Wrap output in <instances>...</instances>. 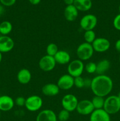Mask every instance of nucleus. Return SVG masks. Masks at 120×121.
Masks as SVG:
<instances>
[{"label": "nucleus", "instance_id": "6", "mask_svg": "<svg viewBox=\"0 0 120 121\" xmlns=\"http://www.w3.org/2000/svg\"><path fill=\"white\" fill-rule=\"evenodd\" d=\"M43 100L42 98L38 95H32L26 99V109L30 112H36L42 108Z\"/></svg>", "mask_w": 120, "mask_h": 121}, {"label": "nucleus", "instance_id": "29", "mask_svg": "<svg viewBox=\"0 0 120 121\" xmlns=\"http://www.w3.org/2000/svg\"><path fill=\"white\" fill-rule=\"evenodd\" d=\"M113 26H114V27L115 29L120 31V14L116 15L114 18Z\"/></svg>", "mask_w": 120, "mask_h": 121}, {"label": "nucleus", "instance_id": "22", "mask_svg": "<svg viewBox=\"0 0 120 121\" xmlns=\"http://www.w3.org/2000/svg\"><path fill=\"white\" fill-rule=\"evenodd\" d=\"M12 24L8 21H2L0 23V33L2 35H8L12 30Z\"/></svg>", "mask_w": 120, "mask_h": 121}, {"label": "nucleus", "instance_id": "27", "mask_svg": "<svg viewBox=\"0 0 120 121\" xmlns=\"http://www.w3.org/2000/svg\"><path fill=\"white\" fill-rule=\"evenodd\" d=\"M84 69L86 72L89 74H93V73H96V63L90 61L88 62L85 65Z\"/></svg>", "mask_w": 120, "mask_h": 121}, {"label": "nucleus", "instance_id": "36", "mask_svg": "<svg viewBox=\"0 0 120 121\" xmlns=\"http://www.w3.org/2000/svg\"><path fill=\"white\" fill-rule=\"evenodd\" d=\"M4 11V8L2 5H0V15H2Z\"/></svg>", "mask_w": 120, "mask_h": 121}, {"label": "nucleus", "instance_id": "1", "mask_svg": "<svg viewBox=\"0 0 120 121\" xmlns=\"http://www.w3.org/2000/svg\"><path fill=\"white\" fill-rule=\"evenodd\" d=\"M90 88L94 95L104 98L110 94L112 91V80L110 77L105 74L97 75L92 79Z\"/></svg>", "mask_w": 120, "mask_h": 121}, {"label": "nucleus", "instance_id": "38", "mask_svg": "<svg viewBox=\"0 0 120 121\" xmlns=\"http://www.w3.org/2000/svg\"><path fill=\"white\" fill-rule=\"evenodd\" d=\"M117 96L118 97V98H119V99H120V92H118V95H117Z\"/></svg>", "mask_w": 120, "mask_h": 121}, {"label": "nucleus", "instance_id": "15", "mask_svg": "<svg viewBox=\"0 0 120 121\" xmlns=\"http://www.w3.org/2000/svg\"><path fill=\"white\" fill-rule=\"evenodd\" d=\"M15 102L14 99L8 95L0 96V111L7 112L14 108Z\"/></svg>", "mask_w": 120, "mask_h": 121}, {"label": "nucleus", "instance_id": "33", "mask_svg": "<svg viewBox=\"0 0 120 121\" xmlns=\"http://www.w3.org/2000/svg\"><path fill=\"white\" fill-rule=\"evenodd\" d=\"M115 50H116L118 52L120 53V39H118V40H116V41L115 42Z\"/></svg>", "mask_w": 120, "mask_h": 121}, {"label": "nucleus", "instance_id": "21", "mask_svg": "<svg viewBox=\"0 0 120 121\" xmlns=\"http://www.w3.org/2000/svg\"><path fill=\"white\" fill-rule=\"evenodd\" d=\"M111 66V63L107 59H102L96 63V73L98 75L104 74L109 69Z\"/></svg>", "mask_w": 120, "mask_h": 121}, {"label": "nucleus", "instance_id": "12", "mask_svg": "<svg viewBox=\"0 0 120 121\" xmlns=\"http://www.w3.org/2000/svg\"><path fill=\"white\" fill-rule=\"evenodd\" d=\"M14 41L12 38L8 35L0 36V52L1 53H8L14 47Z\"/></svg>", "mask_w": 120, "mask_h": 121}, {"label": "nucleus", "instance_id": "9", "mask_svg": "<svg viewBox=\"0 0 120 121\" xmlns=\"http://www.w3.org/2000/svg\"><path fill=\"white\" fill-rule=\"evenodd\" d=\"M95 110L91 101L88 99H84L78 102L76 111L81 115H90Z\"/></svg>", "mask_w": 120, "mask_h": 121}, {"label": "nucleus", "instance_id": "18", "mask_svg": "<svg viewBox=\"0 0 120 121\" xmlns=\"http://www.w3.org/2000/svg\"><path fill=\"white\" fill-rule=\"evenodd\" d=\"M54 59L56 63L64 65L69 64L71 61V56L68 52L65 50H58L54 56Z\"/></svg>", "mask_w": 120, "mask_h": 121}, {"label": "nucleus", "instance_id": "30", "mask_svg": "<svg viewBox=\"0 0 120 121\" xmlns=\"http://www.w3.org/2000/svg\"><path fill=\"white\" fill-rule=\"evenodd\" d=\"M14 102H15V105L18 106H24L25 105L26 99L22 96H18L15 99Z\"/></svg>", "mask_w": 120, "mask_h": 121}, {"label": "nucleus", "instance_id": "34", "mask_svg": "<svg viewBox=\"0 0 120 121\" xmlns=\"http://www.w3.org/2000/svg\"><path fill=\"white\" fill-rule=\"evenodd\" d=\"M28 1L32 5H38L41 2V0H28Z\"/></svg>", "mask_w": 120, "mask_h": 121}, {"label": "nucleus", "instance_id": "40", "mask_svg": "<svg viewBox=\"0 0 120 121\" xmlns=\"http://www.w3.org/2000/svg\"><path fill=\"white\" fill-rule=\"evenodd\" d=\"M119 62H120V57H119Z\"/></svg>", "mask_w": 120, "mask_h": 121}, {"label": "nucleus", "instance_id": "3", "mask_svg": "<svg viewBox=\"0 0 120 121\" xmlns=\"http://www.w3.org/2000/svg\"><path fill=\"white\" fill-rule=\"evenodd\" d=\"M94 50L91 44L84 42L78 46L76 54L78 59L81 61L88 60L93 56Z\"/></svg>", "mask_w": 120, "mask_h": 121}, {"label": "nucleus", "instance_id": "42", "mask_svg": "<svg viewBox=\"0 0 120 121\" xmlns=\"http://www.w3.org/2000/svg\"><path fill=\"white\" fill-rule=\"evenodd\" d=\"M0 112H1V111H0Z\"/></svg>", "mask_w": 120, "mask_h": 121}, {"label": "nucleus", "instance_id": "39", "mask_svg": "<svg viewBox=\"0 0 120 121\" xmlns=\"http://www.w3.org/2000/svg\"><path fill=\"white\" fill-rule=\"evenodd\" d=\"M118 9H119V12H120V5L118 7Z\"/></svg>", "mask_w": 120, "mask_h": 121}, {"label": "nucleus", "instance_id": "26", "mask_svg": "<svg viewBox=\"0 0 120 121\" xmlns=\"http://www.w3.org/2000/svg\"><path fill=\"white\" fill-rule=\"evenodd\" d=\"M70 117V112L65 109H62L57 115V119L59 121H67Z\"/></svg>", "mask_w": 120, "mask_h": 121}, {"label": "nucleus", "instance_id": "14", "mask_svg": "<svg viewBox=\"0 0 120 121\" xmlns=\"http://www.w3.org/2000/svg\"><path fill=\"white\" fill-rule=\"evenodd\" d=\"M57 115L51 109H44L38 114L36 121H57Z\"/></svg>", "mask_w": 120, "mask_h": 121}, {"label": "nucleus", "instance_id": "31", "mask_svg": "<svg viewBox=\"0 0 120 121\" xmlns=\"http://www.w3.org/2000/svg\"><path fill=\"white\" fill-rule=\"evenodd\" d=\"M16 0H0L1 4L6 7H11L15 4Z\"/></svg>", "mask_w": 120, "mask_h": 121}, {"label": "nucleus", "instance_id": "23", "mask_svg": "<svg viewBox=\"0 0 120 121\" xmlns=\"http://www.w3.org/2000/svg\"><path fill=\"white\" fill-rule=\"evenodd\" d=\"M91 101L95 109H103L105 102V98L104 97L94 95Z\"/></svg>", "mask_w": 120, "mask_h": 121}, {"label": "nucleus", "instance_id": "11", "mask_svg": "<svg viewBox=\"0 0 120 121\" xmlns=\"http://www.w3.org/2000/svg\"><path fill=\"white\" fill-rule=\"evenodd\" d=\"M56 84L60 90L68 91L74 86V78L69 74H63L59 78Z\"/></svg>", "mask_w": 120, "mask_h": 121}, {"label": "nucleus", "instance_id": "2", "mask_svg": "<svg viewBox=\"0 0 120 121\" xmlns=\"http://www.w3.org/2000/svg\"><path fill=\"white\" fill-rule=\"evenodd\" d=\"M104 109L109 115H114L120 111V99L117 95H111L105 99Z\"/></svg>", "mask_w": 120, "mask_h": 121}, {"label": "nucleus", "instance_id": "17", "mask_svg": "<svg viewBox=\"0 0 120 121\" xmlns=\"http://www.w3.org/2000/svg\"><path fill=\"white\" fill-rule=\"evenodd\" d=\"M78 12L79 11L74 5H67L64 12L65 18L69 22L75 21L78 16Z\"/></svg>", "mask_w": 120, "mask_h": 121}, {"label": "nucleus", "instance_id": "13", "mask_svg": "<svg viewBox=\"0 0 120 121\" xmlns=\"http://www.w3.org/2000/svg\"><path fill=\"white\" fill-rule=\"evenodd\" d=\"M89 121H111L110 115L104 109H95L90 115Z\"/></svg>", "mask_w": 120, "mask_h": 121}, {"label": "nucleus", "instance_id": "25", "mask_svg": "<svg viewBox=\"0 0 120 121\" xmlns=\"http://www.w3.org/2000/svg\"><path fill=\"white\" fill-rule=\"evenodd\" d=\"M58 48L56 44L54 43H51L47 46V48H46V52H47V54L50 56L54 57V56L58 52Z\"/></svg>", "mask_w": 120, "mask_h": 121}, {"label": "nucleus", "instance_id": "4", "mask_svg": "<svg viewBox=\"0 0 120 121\" xmlns=\"http://www.w3.org/2000/svg\"><path fill=\"white\" fill-rule=\"evenodd\" d=\"M85 65L83 61L79 59H76L69 63L67 67L68 74L75 78L81 76L84 70Z\"/></svg>", "mask_w": 120, "mask_h": 121}, {"label": "nucleus", "instance_id": "10", "mask_svg": "<svg viewBox=\"0 0 120 121\" xmlns=\"http://www.w3.org/2000/svg\"><path fill=\"white\" fill-rule=\"evenodd\" d=\"M94 52L104 53L110 48L111 44L109 40L104 37H98L91 44Z\"/></svg>", "mask_w": 120, "mask_h": 121}, {"label": "nucleus", "instance_id": "24", "mask_svg": "<svg viewBox=\"0 0 120 121\" xmlns=\"http://www.w3.org/2000/svg\"><path fill=\"white\" fill-rule=\"evenodd\" d=\"M84 38L85 42L92 44L96 38V34L94 30L85 31V33L84 34Z\"/></svg>", "mask_w": 120, "mask_h": 121}, {"label": "nucleus", "instance_id": "20", "mask_svg": "<svg viewBox=\"0 0 120 121\" xmlns=\"http://www.w3.org/2000/svg\"><path fill=\"white\" fill-rule=\"evenodd\" d=\"M73 5L79 11H87L92 8V2L91 0H74Z\"/></svg>", "mask_w": 120, "mask_h": 121}, {"label": "nucleus", "instance_id": "7", "mask_svg": "<svg viewBox=\"0 0 120 121\" xmlns=\"http://www.w3.org/2000/svg\"><path fill=\"white\" fill-rule=\"evenodd\" d=\"M78 102L77 98L74 95L67 94L62 98L61 105L64 109L71 112L76 110Z\"/></svg>", "mask_w": 120, "mask_h": 121}, {"label": "nucleus", "instance_id": "16", "mask_svg": "<svg viewBox=\"0 0 120 121\" xmlns=\"http://www.w3.org/2000/svg\"><path fill=\"white\" fill-rule=\"evenodd\" d=\"M42 93L47 96H55L58 95L60 89L57 84L49 83L45 84L42 87Z\"/></svg>", "mask_w": 120, "mask_h": 121}, {"label": "nucleus", "instance_id": "28", "mask_svg": "<svg viewBox=\"0 0 120 121\" xmlns=\"http://www.w3.org/2000/svg\"><path fill=\"white\" fill-rule=\"evenodd\" d=\"M74 86L78 89L84 87V79L81 76L74 78Z\"/></svg>", "mask_w": 120, "mask_h": 121}, {"label": "nucleus", "instance_id": "19", "mask_svg": "<svg viewBox=\"0 0 120 121\" xmlns=\"http://www.w3.org/2000/svg\"><path fill=\"white\" fill-rule=\"evenodd\" d=\"M32 79V74L27 69H22L17 73V80L22 85H27Z\"/></svg>", "mask_w": 120, "mask_h": 121}, {"label": "nucleus", "instance_id": "8", "mask_svg": "<svg viewBox=\"0 0 120 121\" xmlns=\"http://www.w3.org/2000/svg\"><path fill=\"white\" fill-rule=\"evenodd\" d=\"M56 63L54 57L47 54L42 56L38 63L40 69L45 72H51L54 70L56 66Z\"/></svg>", "mask_w": 120, "mask_h": 121}, {"label": "nucleus", "instance_id": "35", "mask_svg": "<svg viewBox=\"0 0 120 121\" xmlns=\"http://www.w3.org/2000/svg\"><path fill=\"white\" fill-rule=\"evenodd\" d=\"M64 3L67 5H73L74 2V0H63Z\"/></svg>", "mask_w": 120, "mask_h": 121}, {"label": "nucleus", "instance_id": "41", "mask_svg": "<svg viewBox=\"0 0 120 121\" xmlns=\"http://www.w3.org/2000/svg\"></svg>", "mask_w": 120, "mask_h": 121}, {"label": "nucleus", "instance_id": "5", "mask_svg": "<svg viewBox=\"0 0 120 121\" xmlns=\"http://www.w3.org/2000/svg\"><path fill=\"white\" fill-rule=\"evenodd\" d=\"M98 23V19L94 14H86L80 20V27L84 31L94 30Z\"/></svg>", "mask_w": 120, "mask_h": 121}, {"label": "nucleus", "instance_id": "37", "mask_svg": "<svg viewBox=\"0 0 120 121\" xmlns=\"http://www.w3.org/2000/svg\"><path fill=\"white\" fill-rule=\"evenodd\" d=\"M2 53L0 52V63H1V61H2Z\"/></svg>", "mask_w": 120, "mask_h": 121}, {"label": "nucleus", "instance_id": "32", "mask_svg": "<svg viewBox=\"0 0 120 121\" xmlns=\"http://www.w3.org/2000/svg\"><path fill=\"white\" fill-rule=\"evenodd\" d=\"M92 79H89V78H85L84 79V87H90L91 85Z\"/></svg>", "mask_w": 120, "mask_h": 121}]
</instances>
